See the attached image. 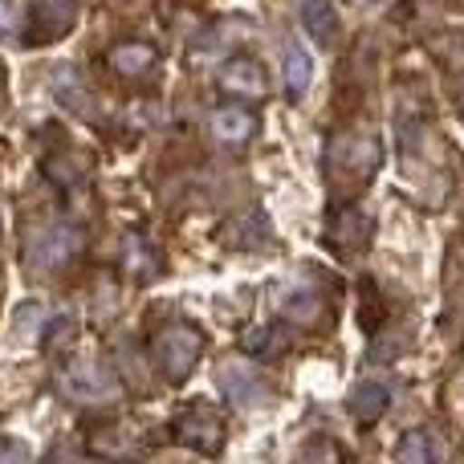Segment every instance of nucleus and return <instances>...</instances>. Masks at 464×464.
I'll list each match as a JSON object with an SVG mask.
<instances>
[{
  "instance_id": "obj_13",
  "label": "nucleus",
  "mask_w": 464,
  "mask_h": 464,
  "mask_svg": "<svg viewBox=\"0 0 464 464\" xmlns=\"http://www.w3.org/2000/svg\"><path fill=\"white\" fill-rule=\"evenodd\" d=\"M41 326H45V305L41 302L29 297V302H21L13 310V334L21 338V343H33V338L41 334Z\"/></svg>"
},
{
  "instance_id": "obj_19",
  "label": "nucleus",
  "mask_w": 464,
  "mask_h": 464,
  "mask_svg": "<svg viewBox=\"0 0 464 464\" xmlns=\"http://www.w3.org/2000/svg\"><path fill=\"white\" fill-rule=\"evenodd\" d=\"M302 457H343V449H338V444H326V440H310V444H305V449H302Z\"/></svg>"
},
{
  "instance_id": "obj_9",
  "label": "nucleus",
  "mask_w": 464,
  "mask_h": 464,
  "mask_svg": "<svg viewBox=\"0 0 464 464\" xmlns=\"http://www.w3.org/2000/svg\"><path fill=\"white\" fill-rule=\"evenodd\" d=\"M256 135V119L245 106H220L212 114V139H220L225 147H245Z\"/></svg>"
},
{
  "instance_id": "obj_2",
  "label": "nucleus",
  "mask_w": 464,
  "mask_h": 464,
  "mask_svg": "<svg viewBox=\"0 0 464 464\" xmlns=\"http://www.w3.org/2000/svg\"><path fill=\"white\" fill-rule=\"evenodd\" d=\"M57 392L65 395L70 403H111L119 395V383H114L111 371L94 367V362H70V367L57 371Z\"/></svg>"
},
{
  "instance_id": "obj_14",
  "label": "nucleus",
  "mask_w": 464,
  "mask_h": 464,
  "mask_svg": "<svg viewBox=\"0 0 464 464\" xmlns=\"http://www.w3.org/2000/svg\"><path fill=\"white\" fill-rule=\"evenodd\" d=\"M53 94L62 98L65 106H73V111H82V106H86V90H82L73 65H57V70H53Z\"/></svg>"
},
{
  "instance_id": "obj_17",
  "label": "nucleus",
  "mask_w": 464,
  "mask_h": 464,
  "mask_svg": "<svg viewBox=\"0 0 464 464\" xmlns=\"http://www.w3.org/2000/svg\"><path fill=\"white\" fill-rule=\"evenodd\" d=\"M16 41V13L8 0H0V45H13Z\"/></svg>"
},
{
  "instance_id": "obj_16",
  "label": "nucleus",
  "mask_w": 464,
  "mask_h": 464,
  "mask_svg": "<svg viewBox=\"0 0 464 464\" xmlns=\"http://www.w3.org/2000/svg\"><path fill=\"white\" fill-rule=\"evenodd\" d=\"M285 318L289 322H302V326H310L314 318H318V297L314 294H297L285 302Z\"/></svg>"
},
{
  "instance_id": "obj_4",
  "label": "nucleus",
  "mask_w": 464,
  "mask_h": 464,
  "mask_svg": "<svg viewBox=\"0 0 464 464\" xmlns=\"http://www.w3.org/2000/svg\"><path fill=\"white\" fill-rule=\"evenodd\" d=\"M176 432L188 449L208 452L212 457V452H220V444H225V420H220L212 408H192L176 420Z\"/></svg>"
},
{
  "instance_id": "obj_8",
  "label": "nucleus",
  "mask_w": 464,
  "mask_h": 464,
  "mask_svg": "<svg viewBox=\"0 0 464 464\" xmlns=\"http://www.w3.org/2000/svg\"><path fill=\"white\" fill-rule=\"evenodd\" d=\"M302 24L322 49L338 45V37H343V21H338V8L330 0H302Z\"/></svg>"
},
{
  "instance_id": "obj_12",
  "label": "nucleus",
  "mask_w": 464,
  "mask_h": 464,
  "mask_svg": "<svg viewBox=\"0 0 464 464\" xmlns=\"http://www.w3.org/2000/svg\"><path fill=\"white\" fill-rule=\"evenodd\" d=\"M436 457H440V449H436L432 432H424V428L403 432V440L395 444V460L400 464H432Z\"/></svg>"
},
{
  "instance_id": "obj_3",
  "label": "nucleus",
  "mask_w": 464,
  "mask_h": 464,
  "mask_svg": "<svg viewBox=\"0 0 464 464\" xmlns=\"http://www.w3.org/2000/svg\"><path fill=\"white\" fill-rule=\"evenodd\" d=\"M82 248V237L70 225H49L45 232H33L29 237V265L33 269H62L73 253Z\"/></svg>"
},
{
  "instance_id": "obj_1",
  "label": "nucleus",
  "mask_w": 464,
  "mask_h": 464,
  "mask_svg": "<svg viewBox=\"0 0 464 464\" xmlns=\"http://www.w3.org/2000/svg\"><path fill=\"white\" fill-rule=\"evenodd\" d=\"M204 359V334L192 322H171L160 338H155V367L168 383H184Z\"/></svg>"
},
{
  "instance_id": "obj_11",
  "label": "nucleus",
  "mask_w": 464,
  "mask_h": 464,
  "mask_svg": "<svg viewBox=\"0 0 464 464\" xmlns=\"http://www.w3.org/2000/svg\"><path fill=\"white\" fill-rule=\"evenodd\" d=\"M155 62H160V53H155L147 41H122V45L111 49V65L122 78H143Z\"/></svg>"
},
{
  "instance_id": "obj_10",
  "label": "nucleus",
  "mask_w": 464,
  "mask_h": 464,
  "mask_svg": "<svg viewBox=\"0 0 464 464\" xmlns=\"http://www.w3.org/2000/svg\"><path fill=\"white\" fill-rule=\"evenodd\" d=\"M281 82H285V94L294 102L305 98V90L314 82V57L302 45H285V53H281Z\"/></svg>"
},
{
  "instance_id": "obj_15",
  "label": "nucleus",
  "mask_w": 464,
  "mask_h": 464,
  "mask_svg": "<svg viewBox=\"0 0 464 464\" xmlns=\"http://www.w3.org/2000/svg\"><path fill=\"white\" fill-rule=\"evenodd\" d=\"M70 330H73V318H70V314L45 318V326H41V343H45V351H57V346L70 343Z\"/></svg>"
},
{
  "instance_id": "obj_18",
  "label": "nucleus",
  "mask_w": 464,
  "mask_h": 464,
  "mask_svg": "<svg viewBox=\"0 0 464 464\" xmlns=\"http://www.w3.org/2000/svg\"><path fill=\"white\" fill-rule=\"evenodd\" d=\"M33 449L24 440H13V436H0V460H29Z\"/></svg>"
},
{
  "instance_id": "obj_5",
  "label": "nucleus",
  "mask_w": 464,
  "mask_h": 464,
  "mask_svg": "<svg viewBox=\"0 0 464 464\" xmlns=\"http://www.w3.org/2000/svg\"><path fill=\"white\" fill-rule=\"evenodd\" d=\"M220 90L232 98H265V90H269V78H265V65L256 62V57H228L225 65H220Z\"/></svg>"
},
{
  "instance_id": "obj_6",
  "label": "nucleus",
  "mask_w": 464,
  "mask_h": 464,
  "mask_svg": "<svg viewBox=\"0 0 464 464\" xmlns=\"http://www.w3.org/2000/svg\"><path fill=\"white\" fill-rule=\"evenodd\" d=\"M351 420L354 424H362V428H371V424H379V420L387 416V408H392V387L387 383H379V379H367V383H359L351 392Z\"/></svg>"
},
{
  "instance_id": "obj_7",
  "label": "nucleus",
  "mask_w": 464,
  "mask_h": 464,
  "mask_svg": "<svg viewBox=\"0 0 464 464\" xmlns=\"http://www.w3.org/2000/svg\"><path fill=\"white\" fill-rule=\"evenodd\" d=\"M217 383L232 403H261L265 400V383L248 362H225L220 375H217Z\"/></svg>"
}]
</instances>
